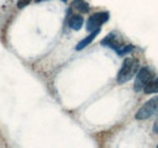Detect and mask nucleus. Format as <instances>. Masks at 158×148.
Listing matches in <instances>:
<instances>
[{
    "label": "nucleus",
    "mask_w": 158,
    "mask_h": 148,
    "mask_svg": "<svg viewBox=\"0 0 158 148\" xmlns=\"http://www.w3.org/2000/svg\"><path fill=\"white\" fill-rule=\"evenodd\" d=\"M139 69V62L134 58H125L122 68L119 69L118 75H117V81L118 84H124L129 81L135 74L138 73Z\"/></svg>",
    "instance_id": "obj_1"
},
{
    "label": "nucleus",
    "mask_w": 158,
    "mask_h": 148,
    "mask_svg": "<svg viewBox=\"0 0 158 148\" xmlns=\"http://www.w3.org/2000/svg\"><path fill=\"white\" fill-rule=\"evenodd\" d=\"M156 114H158V96L151 98L150 101H147L136 112L135 118L138 120H145V119H148V118H151L152 115H156Z\"/></svg>",
    "instance_id": "obj_2"
},
{
    "label": "nucleus",
    "mask_w": 158,
    "mask_h": 148,
    "mask_svg": "<svg viewBox=\"0 0 158 148\" xmlns=\"http://www.w3.org/2000/svg\"><path fill=\"white\" fill-rule=\"evenodd\" d=\"M108 19H110V14L106 11H101V12H96V14L91 15L86 22V31L94 32V31L99 29L100 27L103 23H106Z\"/></svg>",
    "instance_id": "obj_3"
},
{
    "label": "nucleus",
    "mask_w": 158,
    "mask_h": 148,
    "mask_svg": "<svg viewBox=\"0 0 158 148\" xmlns=\"http://www.w3.org/2000/svg\"><path fill=\"white\" fill-rule=\"evenodd\" d=\"M152 73L148 68L143 67L141 68L136 74V79H135V84H134V90L135 91H141L143 90V88L152 80Z\"/></svg>",
    "instance_id": "obj_4"
},
{
    "label": "nucleus",
    "mask_w": 158,
    "mask_h": 148,
    "mask_svg": "<svg viewBox=\"0 0 158 148\" xmlns=\"http://www.w3.org/2000/svg\"><path fill=\"white\" fill-rule=\"evenodd\" d=\"M101 45L112 47V49H114V50H117V49L120 47V45H119L118 41H117V37H116L114 33H110L105 39H102V40H101Z\"/></svg>",
    "instance_id": "obj_5"
},
{
    "label": "nucleus",
    "mask_w": 158,
    "mask_h": 148,
    "mask_svg": "<svg viewBox=\"0 0 158 148\" xmlns=\"http://www.w3.org/2000/svg\"><path fill=\"white\" fill-rule=\"evenodd\" d=\"M99 33H100V28L99 29H96V31H94V32H91V34L90 35H88V37L85 38V39H83L81 41H79L78 44H77V46H76V50L77 51H80V50H83L84 47H86L95 38L99 35Z\"/></svg>",
    "instance_id": "obj_6"
},
{
    "label": "nucleus",
    "mask_w": 158,
    "mask_h": 148,
    "mask_svg": "<svg viewBox=\"0 0 158 148\" xmlns=\"http://www.w3.org/2000/svg\"><path fill=\"white\" fill-rule=\"evenodd\" d=\"M84 24V18L80 16V15H73L71 18H69V22H68V26L73 29V31H79Z\"/></svg>",
    "instance_id": "obj_7"
},
{
    "label": "nucleus",
    "mask_w": 158,
    "mask_h": 148,
    "mask_svg": "<svg viewBox=\"0 0 158 148\" xmlns=\"http://www.w3.org/2000/svg\"><path fill=\"white\" fill-rule=\"evenodd\" d=\"M72 7L74 10L79 11V12H81V14H86L90 10V6H89V4L85 0H73Z\"/></svg>",
    "instance_id": "obj_8"
},
{
    "label": "nucleus",
    "mask_w": 158,
    "mask_h": 148,
    "mask_svg": "<svg viewBox=\"0 0 158 148\" xmlns=\"http://www.w3.org/2000/svg\"><path fill=\"white\" fill-rule=\"evenodd\" d=\"M145 93H157L158 92V78L155 80H151L145 88H143Z\"/></svg>",
    "instance_id": "obj_9"
},
{
    "label": "nucleus",
    "mask_w": 158,
    "mask_h": 148,
    "mask_svg": "<svg viewBox=\"0 0 158 148\" xmlns=\"http://www.w3.org/2000/svg\"><path fill=\"white\" fill-rule=\"evenodd\" d=\"M133 49H134L133 45H125V46H120L119 49H117L116 52H117L119 56H124V55H127V54H129Z\"/></svg>",
    "instance_id": "obj_10"
},
{
    "label": "nucleus",
    "mask_w": 158,
    "mask_h": 148,
    "mask_svg": "<svg viewBox=\"0 0 158 148\" xmlns=\"http://www.w3.org/2000/svg\"><path fill=\"white\" fill-rule=\"evenodd\" d=\"M28 2H29V0H20V1L17 2V7H19V9H23Z\"/></svg>",
    "instance_id": "obj_11"
},
{
    "label": "nucleus",
    "mask_w": 158,
    "mask_h": 148,
    "mask_svg": "<svg viewBox=\"0 0 158 148\" xmlns=\"http://www.w3.org/2000/svg\"><path fill=\"white\" fill-rule=\"evenodd\" d=\"M153 131H155L156 134H158V121L155 124V126H153Z\"/></svg>",
    "instance_id": "obj_12"
},
{
    "label": "nucleus",
    "mask_w": 158,
    "mask_h": 148,
    "mask_svg": "<svg viewBox=\"0 0 158 148\" xmlns=\"http://www.w3.org/2000/svg\"><path fill=\"white\" fill-rule=\"evenodd\" d=\"M37 2H40V1H45V0H35Z\"/></svg>",
    "instance_id": "obj_13"
}]
</instances>
